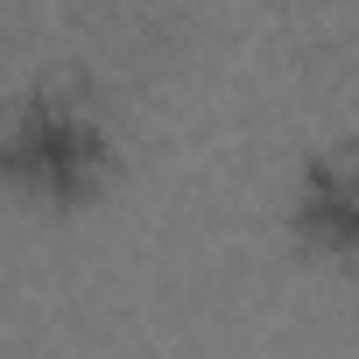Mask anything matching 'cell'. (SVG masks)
Here are the masks:
<instances>
[{
  "label": "cell",
  "instance_id": "obj_1",
  "mask_svg": "<svg viewBox=\"0 0 359 359\" xmlns=\"http://www.w3.org/2000/svg\"><path fill=\"white\" fill-rule=\"evenodd\" d=\"M106 169H113V141L71 99H29L0 127V184L29 205H50V212L92 205Z\"/></svg>",
  "mask_w": 359,
  "mask_h": 359
},
{
  "label": "cell",
  "instance_id": "obj_2",
  "mask_svg": "<svg viewBox=\"0 0 359 359\" xmlns=\"http://www.w3.org/2000/svg\"><path fill=\"white\" fill-rule=\"evenodd\" d=\"M296 240L324 261H359V169L310 162L296 184Z\"/></svg>",
  "mask_w": 359,
  "mask_h": 359
}]
</instances>
